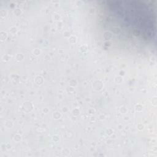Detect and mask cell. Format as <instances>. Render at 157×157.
<instances>
[{
    "label": "cell",
    "mask_w": 157,
    "mask_h": 157,
    "mask_svg": "<svg viewBox=\"0 0 157 157\" xmlns=\"http://www.w3.org/2000/svg\"><path fill=\"white\" fill-rule=\"evenodd\" d=\"M105 25L114 33L126 39L150 42L156 31V18L152 7L135 1L105 2Z\"/></svg>",
    "instance_id": "6da1fadb"
}]
</instances>
